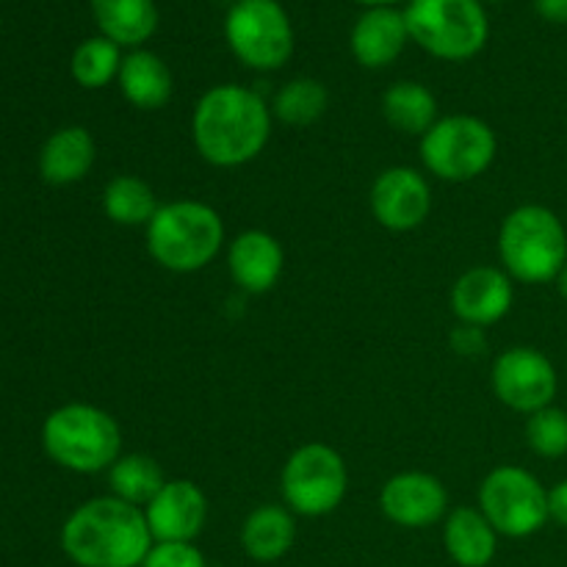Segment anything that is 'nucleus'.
I'll return each instance as SVG.
<instances>
[{
	"instance_id": "obj_28",
	"label": "nucleus",
	"mask_w": 567,
	"mask_h": 567,
	"mask_svg": "<svg viewBox=\"0 0 567 567\" xmlns=\"http://www.w3.org/2000/svg\"><path fill=\"white\" fill-rule=\"evenodd\" d=\"M526 446L546 460H559L567 454V413L563 408L537 410L526 415Z\"/></svg>"
},
{
	"instance_id": "obj_2",
	"label": "nucleus",
	"mask_w": 567,
	"mask_h": 567,
	"mask_svg": "<svg viewBox=\"0 0 567 567\" xmlns=\"http://www.w3.org/2000/svg\"><path fill=\"white\" fill-rule=\"evenodd\" d=\"M153 543L144 509L116 496L89 498L61 526V548L78 567H142Z\"/></svg>"
},
{
	"instance_id": "obj_27",
	"label": "nucleus",
	"mask_w": 567,
	"mask_h": 567,
	"mask_svg": "<svg viewBox=\"0 0 567 567\" xmlns=\"http://www.w3.org/2000/svg\"><path fill=\"white\" fill-rule=\"evenodd\" d=\"M122 48L105 37L83 39L75 48L70 61V72L75 78L78 86L83 89H103L111 81L120 78L122 66Z\"/></svg>"
},
{
	"instance_id": "obj_8",
	"label": "nucleus",
	"mask_w": 567,
	"mask_h": 567,
	"mask_svg": "<svg viewBox=\"0 0 567 567\" xmlns=\"http://www.w3.org/2000/svg\"><path fill=\"white\" fill-rule=\"evenodd\" d=\"M280 493L293 515L324 518L349 493L347 460L327 443H305L282 465Z\"/></svg>"
},
{
	"instance_id": "obj_14",
	"label": "nucleus",
	"mask_w": 567,
	"mask_h": 567,
	"mask_svg": "<svg viewBox=\"0 0 567 567\" xmlns=\"http://www.w3.org/2000/svg\"><path fill=\"white\" fill-rule=\"evenodd\" d=\"M144 518L155 543H194L208 520V498L192 480H166Z\"/></svg>"
},
{
	"instance_id": "obj_31",
	"label": "nucleus",
	"mask_w": 567,
	"mask_h": 567,
	"mask_svg": "<svg viewBox=\"0 0 567 567\" xmlns=\"http://www.w3.org/2000/svg\"><path fill=\"white\" fill-rule=\"evenodd\" d=\"M548 518L567 529V480L557 482V485L548 491Z\"/></svg>"
},
{
	"instance_id": "obj_22",
	"label": "nucleus",
	"mask_w": 567,
	"mask_h": 567,
	"mask_svg": "<svg viewBox=\"0 0 567 567\" xmlns=\"http://www.w3.org/2000/svg\"><path fill=\"white\" fill-rule=\"evenodd\" d=\"M92 14L100 37L120 48H142L158 31V6L155 0H92Z\"/></svg>"
},
{
	"instance_id": "obj_34",
	"label": "nucleus",
	"mask_w": 567,
	"mask_h": 567,
	"mask_svg": "<svg viewBox=\"0 0 567 567\" xmlns=\"http://www.w3.org/2000/svg\"><path fill=\"white\" fill-rule=\"evenodd\" d=\"M354 3L365 6V9H377V6H396L402 3V0H354Z\"/></svg>"
},
{
	"instance_id": "obj_5",
	"label": "nucleus",
	"mask_w": 567,
	"mask_h": 567,
	"mask_svg": "<svg viewBox=\"0 0 567 567\" xmlns=\"http://www.w3.org/2000/svg\"><path fill=\"white\" fill-rule=\"evenodd\" d=\"M498 260L513 282L546 286L567 264V230L546 205H520L498 227Z\"/></svg>"
},
{
	"instance_id": "obj_11",
	"label": "nucleus",
	"mask_w": 567,
	"mask_h": 567,
	"mask_svg": "<svg viewBox=\"0 0 567 567\" xmlns=\"http://www.w3.org/2000/svg\"><path fill=\"white\" fill-rule=\"evenodd\" d=\"M491 385L504 408L532 415L554 404L559 377L540 349L513 347L493 360Z\"/></svg>"
},
{
	"instance_id": "obj_7",
	"label": "nucleus",
	"mask_w": 567,
	"mask_h": 567,
	"mask_svg": "<svg viewBox=\"0 0 567 567\" xmlns=\"http://www.w3.org/2000/svg\"><path fill=\"white\" fill-rule=\"evenodd\" d=\"M498 153L496 131L474 114L441 116L421 136V161L443 183H471L485 175Z\"/></svg>"
},
{
	"instance_id": "obj_17",
	"label": "nucleus",
	"mask_w": 567,
	"mask_h": 567,
	"mask_svg": "<svg viewBox=\"0 0 567 567\" xmlns=\"http://www.w3.org/2000/svg\"><path fill=\"white\" fill-rule=\"evenodd\" d=\"M408 42V20H404V11H399L396 6L365 9L352 25V33H349V50H352L354 61L365 70L391 66L404 53Z\"/></svg>"
},
{
	"instance_id": "obj_1",
	"label": "nucleus",
	"mask_w": 567,
	"mask_h": 567,
	"mask_svg": "<svg viewBox=\"0 0 567 567\" xmlns=\"http://www.w3.org/2000/svg\"><path fill=\"white\" fill-rule=\"evenodd\" d=\"M271 125V105L255 89L219 83L194 105L192 138L199 158L216 169H236L264 153Z\"/></svg>"
},
{
	"instance_id": "obj_10",
	"label": "nucleus",
	"mask_w": 567,
	"mask_h": 567,
	"mask_svg": "<svg viewBox=\"0 0 567 567\" xmlns=\"http://www.w3.org/2000/svg\"><path fill=\"white\" fill-rule=\"evenodd\" d=\"M225 39L249 70L275 72L293 55V25L277 0H236L225 17Z\"/></svg>"
},
{
	"instance_id": "obj_19",
	"label": "nucleus",
	"mask_w": 567,
	"mask_h": 567,
	"mask_svg": "<svg viewBox=\"0 0 567 567\" xmlns=\"http://www.w3.org/2000/svg\"><path fill=\"white\" fill-rule=\"evenodd\" d=\"M120 92L133 109L138 111H158L175 94V78H172L169 64L153 50L136 48L122 59L120 66Z\"/></svg>"
},
{
	"instance_id": "obj_32",
	"label": "nucleus",
	"mask_w": 567,
	"mask_h": 567,
	"mask_svg": "<svg viewBox=\"0 0 567 567\" xmlns=\"http://www.w3.org/2000/svg\"><path fill=\"white\" fill-rule=\"evenodd\" d=\"M535 11L554 25H567V0H535Z\"/></svg>"
},
{
	"instance_id": "obj_29",
	"label": "nucleus",
	"mask_w": 567,
	"mask_h": 567,
	"mask_svg": "<svg viewBox=\"0 0 567 567\" xmlns=\"http://www.w3.org/2000/svg\"><path fill=\"white\" fill-rule=\"evenodd\" d=\"M142 567H208L194 543H153Z\"/></svg>"
},
{
	"instance_id": "obj_26",
	"label": "nucleus",
	"mask_w": 567,
	"mask_h": 567,
	"mask_svg": "<svg viewBox=\"0 0 567 567\" xmlns=\"http://www.w3.org/2000/svg\"><path fill=\"white\" fill-rule=\"evenodd\" d=\"M330 109V92L316 78H293L275 94L271 114L291 127H308Z\"/></svg>"
},
{
	"instance_id": "obj_35",
	"label": "nucleus",
	"mask_w": 567,
	"mask_h": 567,
	"mask_svg": "<svg viewBox=\"0 0 567 567\" xmlns=\"http://www.w3.org/2000/svg\"><path fill=\"white\" fill-rule=\"evenodd\" d=\"M482 3H504V0H482Z\"/></svg>"
},
{
	"instance_id": "obj_20",
	"label": "nucleus",
	"mask_w": 567,
	"mask_h": 567,
	"mask_svg": "<svg viewBox=\"0 0 567 567\" xmlns=\"http://www.w3.org/2000/svg\"><path fill=\"white\" fill-rule=\"evenodd\" d=\"M443 546L460 567H487L496 559L498 532L480 507H457L443 520Z\"/></svg>"
},
{
	"instance_id": "obj_24",
	"label": "nucleus",
	"mask_w": 567,
	"mask_h": 567,
	"mask_svg": "<svg viewBox=\"0 0 567 567\" xmlns=\"http://www.w3.org/2000/svg\"><path fill=\"white\" fill-rule=\"evenodd\" d=\"M153 186L138 175H116L103 188V210L120 227H147L158 210Z\"/></svg>"
},
{
	"instance_id": "obj_21",
	"label": "nucleus",
	"mask_w": 567,
	"mask_h": 567,
	"mask_svg": "<svg viewBox=\"0 0 567 567\" xmlns=\"http://www.w3.org/2000/svg\"><path fill=\"white\" fill-rule=\"evenodd\" d=\"M297 540V520L288 507L264 504L247 515L241 526V548L255 563H277L291 551Z\"/></svg>"
},
{
	"instance_id": "obj_9",
	"label": "nucleus",
	"mask_w": 567,
	"mask_h": 567,
	"mask_svg": "<svg viewBox=\"0 0 567 567\" xmlns=\"http://www.w3.org/2000/svg\"><path fill=\"white\" fill-rule=\"evenodd\" d=\"M498 537L524 540L548 524V491L532 471L520 465H498L482 480L480 504Z\"/></svg>"
},
{
	"instance_id": "obj_6",
	"label": "nucleus",
	"mask_w": 567,
	"mask_h": 567,
	"mask_svg": "<svg viewBox=\"0 0 567 567\" xmlns=\"http://www.w3.org/2000/svg\"><path fill=\"white\" fill-rule=\"evenodd\" d=\"M410 42L441 61H468L485 50L491 20L482 0H408Z\"/></svg>"
},
{
	"instance_id": "obj_13",
	"label": "nucleus",
	"mask_w": 567,
	"mask_h": 567,
	"mask_svg": "<svg viewBox=\"0 0 567 567\" xmlns=\"http://www.w3.org/2000/svg\"><path fill=\"white\" fill-rule=\"evenodd\" d=\"M380 507L391 524L402 529H430L449 515V493L437 476L426 471H402L380 491Z\"/></svg>"
},
{
	"instance_id": "obj_30",
	"label": "nucleus",
	"mask_w": 567,
	"mask_h": 567,
	"mask_svg": "<svg viewBox=\"0 0 567 567\" xmlns=\"http://www.w3.org/2000/svg\"><path fill=\"white\" fill-rule=\"evenodd\" d=\"M452 349L457 354H465V358H476L480 352H485L487 347V338H485V330H480V327H471V324H460L457 330H452Z\"/></svg>"
},
{
	"instance_id": "obj_15",
	"label": "nucleus",
	"mask_w": 567,
	"mask_h": 567,
	"mask_svg": "<svg viewBox=\"0 0 567 567\" xmlns=\"http://www.w3.org/2000/svg\"><path fill=\"white\" fill-rule=\"evenodd\" d=\"M513 277L502 266H474L463 271L452 288V313L460 324L487 327L498 324L513 310Z\"/></svg>"
},
{
	"instance_id": "obj_25",
	"label": "nucleus",
	"mask_w": 567,
	"mask_h": 567,
	"mask_svg": "<svg viewBox=\"0 0 567 567\" xmlns=\"http://www.w3.org/2000/svg\"><path fill=\"white\" fill-rule=\"evenodd\" d=\"M166 485V476L161 465L147 454H122L109 468V487L111 496L133 504V507H147L155 498V493Z\"/></svg>"
},
{
	"instance_id": "obj_33",
	"label": "nucleus",
	"mask_w": 567,
	"mask_h": 567,
	"mask_svg": "<svg viewBox=\"0 0 567 567\" xmlns=\"http://www.w3.org/2000/svg\"><path fill=\"white\" fill-rule=\"evenodd\" d=\"M554 282H557V291H559V297H563L565 302H567V264L563 266V271H559V275H557V280H554Z\"/></svg>"
},
{
	"instance_id": "obj_23",
	"label": "nucleus",
	"mask_w": 567,
	"mask_h": 567,
	"mask_svg": "<svg viewBox=\"0 0 567 567\" xmlns=\"http://www.w3.org/2000/svg\"><path fill=\"white\" fill-rule=\"evenodd\" d=\"M382 116L393 131L421 138L441 120V111L430 86L419 81H399L382 94Z\"/></svg>"
},
{
	"instance_id": "obj_18",
	"label": "nucleus",
	"mask_w": 567,
	"mask_h": 567,
	"mask_svg": "<svg viewBox=\"0 0 567 567\" xmlns=\"http://www.w3.org/2000/svg\"><path fill=\"white\" fill-rule=\"evenodd\" d=\"M94 158H97V144L86 127H59L39 150V175L50 186H72L92 172Z\"/></svg>"
},
{
	"instance_id": "obj_12",
	"label": "nucleus",
	"mask_w": 567,
	"mask_h": 567,
	"mask_svg": "<svg viewBox=\"0 0 567 567\" xmlns=\"http://www.w3.org/2000/svg\"><path fill=\"white\" fill-rule=\"evenodd\" d=\"M371 214L391 233H410L426 221L432 210L430 181L413 166H391L371 186Z\"/></svg>"
},
{
	"instance_id": "obj_4",
	"label": "nucleus",
	"mask_w": 567,
	"mask_h": 567,
	"mask_svg": "<svg viewBox=\"0 0 567 567\" xmlns=\"http://www.w3.org/2000/svg\"><path fill=\"white\" fill-rule=\"evenodd\" d=\"M42 446L55 465L72 474H109L122 457V430L103 408L70 402L44 419Z\"/></svg>"
},
{
	"instance_id": "obj_3",
	"label": "nucleus",
	"mask_w": 567,
	"mask_h": 567,
	"mask_svg": "<svg viewBox=\"0 0 567 567\" xmlns=\"http://www.w3.org/2000/svg\"><path fill=\"white\" fill-rule=\"evenodd\" d=\"M147 252L172 275H194L214 264L225 249V221L219 210L199 199H175L155 210L144 227Z\"/></svg>"
},
{
	"instance_id": "obj_16",
	"label": "nucleus",
	"mask_w": 567,
	"mask_h": 567,
	"mask_svg": "<svg viewBox=\"0 0 567 567\" xmlns=\"http://www.w3.org/2000/svg\"><path fill=\"white\" fill-rule=\"evenodd\" d=\"M227 269L247 293H269L286 271V249L271 233L244 230L227 244Z\"/></svg>"
}]
</instances>
